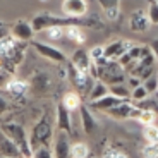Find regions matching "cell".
<instances>
[{"instance_id":"6da1fadb","label":"cell","mask_w":158,"mask_h":158,"mask_svg":"<svg viewBox=\"0 0 158 158\" xmlns=\"http://www.w3.org/2000/svg\"><path fill=\"white\" fill-rule=\"evenodd\" d=\"M52 139H53V126H52L48 112H45L38 122L33 126L31 134H29V144L33 150H36L40 146H50Z\"/></svg>"},{"instance_id":"7a4b0ae2","label":"cell","mask_w":158,"mask_h":158,"mask_svg":"<svg viewBox=\"0 0 158 158\" xmlns=\"http://www.w3.org/2000/svg\"><path fill=\"white\" fill-rule=\"evenodd\" d=\"M0 127L5 134L17 144V148L21 150L24 158H31L33 156V148L29 144V136L26 132L23 126L19 122H0Z\"/></svg>"},{"instance_id":"3957f363","label":"cell","mask_w":158,"mask_h":158,"mask_svg":"<svg viewBox=\"0 0 158 158\" xmlns=\"http://www.w3.org/2000/svg\"><path fill=\"white\" fill-rule=\"evenodd\" d=\"M71 24H76L74 23V17L71 19H64V17H57V16H50V14H38L31 19V26L35 29V33L38 31H47L48 28H53V26H71Z\"/></svg>"},{"instance_id":"277c9868","label":"cell","mask_w":158,"mask_h":158,"mask_svg":"<svg viewBox=\"0 0 158 158\" xmlns=\"http://www.w3.org/2000/svg\"><path fill=\"white\" fill-rule=\"evenodd\" d=\"M69 77H71L72 84L76 86V89H77L79 95H88L89 96L91 89H93V86H95V77L89 74H86V72H81L77 71V69L72 65V64H69Z\"/></svg>"},{"instance_id":"5b68a950","label":"cell","mask_w":158,"mask_h":158,"mask_svg":"<svg viewBox=\"0 0 158 158\" xmlns=\"http://www.w3.org/2000/svg\"><path fill=\"white\" fill-rule=\"evenodd\" d=\"M33 48H35L36 52H38L41 57H45V59L52 60V62H57V64H62L67 60V57H65V53H64L60 48L57 47H52V45L48 43H41V41H33Z\"/></svg>"},{"instance_id":"8992f818","label":"cell","mask_w":158,"mask_h":158,"mask_svg":"<svg viewBox=\"0 0 158 158\" xmlns=\"http://www.w3.org/2000/svg\"><path fill=\"white\" fill-rule=\"evenodd\" d=\"M71 139L69 134L64 131H57L55 138H53V155L55 158H71Z\"/></svg>"},{"instance_id":"52a82bcc","label":"cell","mask_w":158,"mask_h":158,"mask_svg":"<svg viewBox=\"0 0 158 158\" xmlns=\"http://www.w3.org/2000/svg\"><path fill=\"white\" fill-rule=\"evenodd\" d=\"M52 88V79L47 72H36L29 79V89L35 95H47Z\"/></svg>"},{"instance_id":"ba28073f","label":"cell","mask_w":158,"mask_h":158,"mask_svg":"<svg viewBox=\"0 0 158 158\" xmlns=\"http://www.w3.org/2000/svg\"><path fill=\"white\" fill-rule=\"evenodd\" d=\"M0 156H7V158H24L21 150L17 148V144L5 134L2 127H0Z\"/></svg>"},{"instance_id":"9c48e42d","label":"cell","mask_w":158,"mask_h":158,"mask_svg":"<svg viewBox=\"0 0 158 158\" xmlns=\"http://www.w3.org/2000/svg\"><path fill=\"white\" fill-rule=\"evenodd\" d=\"M71 64L77 69V71L89 74L91 65H93V60H91L89 52L88 50H84V48H77V50L72 53V57H71Z\"/></svg>"},{"instance_id":"30bf717a","label":"cell","mask_w":158,"mask_h":158,"mask_svg":"<svg viewBox=\"0 0 158 158\" xmlns=\"http://www.w3.org/2000/svg\"><path fill=\"white\" fill-rule=\"evenodd\" d=\"M131 47H132V43H129V41H126V40H117V41H112V43H108L107 47H105V57L117 62V60L124 55V53H127V52H129Z\"/></svg>"},{"instance_id":"8fae6325","label":"cell","mask_w":158,"mask_h":158,"mask_svg":"<svg viewBox=\"0 0 158 158\" xmlns=\"http://www.w3.org/2000/svg\"><path fill=\"white\" fill-rule=\"evenodd\" d=\"M62 10L69 17H83L88 12V2L86 0H64L62 2Z\"/></svg>"},{"instance_id":"7c38bea8","label":"cell","mask_w":158,"mask_h":158,"mask_svg":"<svg viewBox=\"0 0 158 158\" xmlns=\"http://www.w3.org/2000/svg\"><path fill=\"white\" fill-rule=\"evenodd\" d=\"M10 35L16 40H19V41H29V40L33 38V35H35V29H33L31 23L19 19L10 28Z\"/></svg>"},{"instance_id":"4fadbf2b","label":"cell","mask_w":158,"mask_h":158,"mask_svg":"<svg viewBox=\"0 0 158 158\" xmlns=\"http://www.w3.org/2000/svg\"><path fill=\"white\" fill-rule=\"evenodd\" d=\"M129 26L132 31L136 33H144L150 29L151 23H150V17H148V14H144V10H136L132 12V16H131V21H129Z\"/></svg>"},{"instance_id":"5bb4252c","label":"cell","mask_w":158,"mask_h":158,"mask_svg":"<svg viewBox=\"0 0 158 158\" xmlns=\"http://www.w3.org/2000/svg\"><path fill=\"white\" fill-rule=\"evenodd\" d=\"M57 129L71 134L72 132V120H71V110L65 108L64 103L57 105Z\"/></svg>"},{"instance_id":"9a60e30c","label":"cell","mask_w":158,"mask_h":158,"mask_svg":"<svg viewBox=\"0 0 158 158\" xmlns=\"http://www.w3.org/2000/svg\"><path fill=\"white\" fill-rule=\"evenodd\" d=\"M122 102H126V100H118V98H115V96H112V95H107L102 100L91 102L89 108H95V110H100V112H108V110H112V108L118 107Z\"/></svg>"},{"instance_id":"2e32d148","label":"cell","mask_w":158,"mask_h":158,"mask_svg":"<svg viewBox=\"0 0 158 158\" xmlns=\"http://www.w3.org/2000/svg\"><path fill=\"white\" fill-rule=\"evenodd\" d=\"M79 114H81V126H83V131L86 134H93L96 131V122H95V117H93L91 110L83 105V107L79 108Z\"/></svg>"},{"instance_id":"e0dca14e","label":"cell","mask_w":158,"mask_h":158,"mask_svg":"<svg viewBox=\"0 0 158 158\" xmlns=\"http://www.w3.org/2000/svg\"><path fill=\"white\" fill-rule=\"evenodd\" d=\"M139 65L141 67H156V55L151 47L141 45V57H139Z\"/></svg>"},{"instance_id":"ac0fdd59","label":"cell","mask_w":158,"mask_h":158,"mask_svg":"<svg viewBox=\"0 0 158 158\" xmlns=\"http://www.w3.org/2000/svg\"><path fill=\"white\" fill-rule=\"evenodd\" d=\"M62 103L65 105V108L71 112L74 110H79V108L83 107V102H81V95H79L77 91H69V93H65L62 98Z\"/></svg>"},{"instance_id":"d6986e66","label":"cell","mask_w":158,"mask_h":158,"mask_svg":"<svg viewBox=\"0 0 158 158\" xmlns=\"http://www.w3.org/2000/svg\"><path fill=\"white\" fill-rule=\"evenodd\" d=\"M65 38L74 41L76 45H83L86 41V36H84L83 29L79 28L77 24H71V26L65 28Z\"/></svg>"},{"instance_id":"ffe728a7","label":"cell","mask_w":158,"mask_h":158,"mask_svg":"<svg viewBox=\"0 0 158 158\" xmlns=\"http://www.w3.org/2000/svg\"><path fill=\"white\" fill-rule=\"evenodd\" d=\"M5 89H7L12 96H23L24 93L29 89V84L21 81V79H10V83L7 84Z\"/></svg>"},{"instance_id":"44dd1931","label":"cell","mask_w":158,"mask_h":158,"mask_svg":"<svg viewBox=\"0 0 158 158\" xmlns=\"http://www.w3.org/2000/svg\"><path fill=\"white\" fill-rule=\"evenodd\" d=\"M107 95H110V91H108V84H105L103 81H96L88 98H89V103H91V102H96V100L105 98Z\"/></svg>"},{"instance_id":"7402d4cb","label":"cell","mask_w":158,"mask_h":158,"mask_svg":"<svg viewBox=\"0 0 158 158\" xmlns=\"http://www.w3.org/2000/svg\"><path fill=\"white\" fill-rule=\"evenodd\" d=\"M108 91H110L112 96H115V98H118V100H129L131 98V88L124 83L110 84V86H108Z\"/></svg>"},{"instance_id":"603a6c76","label":"cell","mask_w":158,"mask_h":158,"mask_svg":"<svg viewBox=\"0 0 158 158\" xmlns=\"http://www.w3.org/2000/svg\"><path fill=\"white\" fill-rule=\"evenodd\" d=\"M89 156V148L86 143H74L71 148V158H88Z\"/></svg>"},{"instance_id":"cb8c5ba5","label":"cell","mask_w":158,"mask_h":158,"mask_svg":"<svg viewBox=\"0 0 158 158\" xmlns=\"http://www.w3.org/2000/svg\"><path fill=\"white\" fill-rule=\"evenodd\" d=\"M45 35L50 41H60L62 38H65V29L62 26H53V28H48Z\"/></svg>"},{"instance_id":"d4e9b609","label":"cell","mask_w":158,"mask_h":158,"mask_svg":"<svg viewBox=\"0 0 158 158\" xmlns=\"http://www.w3.org/2000/svg\"><path fill=\"white\" fill-rule=\"evenodd\" d=\"M143 136L148 143H158V126L151 124V126H144L143 129Z\"/></svg>"},{"instance_id":"484cf974","label":"cell","mask_w":158,"mask_h":158,"mask_svg":"<svg viewBox=\"0 0 158 158\" xmlns=\"http://www.w3.org/2000/svg\"><path fill=\"white\" fill-rule=\"evenodd\" d=\"M148 95H150V91L144 88V84H141V86H138L136 89H132L131 91V100L134 103H138V102H143V100H146L148 98Z\"/></svg>"},{"instance_id":"4316f807","label":"cell","mask_w":158,"mask_h":158,"mask_svg":"<svg viewBox=\"0 0 158 158\" xmlns=\"http://www.w3.org/2000/svg\"><path fill=\"white\" fill-rule=\"evenodd\" d=\"M143 158H158V143H148L141 150Z\"/></svg>"},{"instance_id":"83f0119b","label":"cell","mask_w":158,"mask_h":158,"mask_svg":"<svg viewBox=\"0 0 158 158\" xmlns=\"http://www.w3.org/2000/svg\"><path fill=\"white\" fill-rule=\"evenodd\" d=\"M136 107L139 108V110H151L155 112V114H158V100H143V102H138L136 103Z\"/></svg>"},{"instance_id":"f1b7e54d","label":"cell","mask_w":158,"mask_h":158,"mask_svg":"<svg viewBox=\"0 0 158 158\" xmlns=\"http://www.w3.org/2000/svg\"><path fill=\"white\" fill-rule=\"evenodd\" d=\"M155 112H151V110H141V114H139V117H138V120L143 124V126H151V124H155Z\"/></svg>"},{"instance_id":"f546056e","label":"cell","mask_w":158,"mask_h":158,"mask_svg":"<svg viewBox=\"0 0 158 158\" xmlns=\"http://www.w3.org/2000/svg\"><path fill=\"white\" fill-rule=\"evenodd\" d=\"M31 158H55V155L50 150V146H40L36 150H33Z\"/></svg>"},{"instance_id":"4dcf8cb0","label":"cell","mask_w":158,"mask_h":158,"mask_svg":"<svg viewBox=\"0 0 158 158\" xmlns=\"http://www.w3.org/2000/svg\"><path fill=\"white\" fill-rule=\"evenodd\" d=\"M148 17H150V23L151 24H156L158 26V4L155 0H150V4H148Z\"/></svg>"},{"instance_id":"1f68e13d","label":"cell","mask_w":158,"mask_h":158,"mask_svg":"<svg viewBox=\"0 0 158 158\" xmlns=\"http://www.w3.org/2000/svg\"><path fill=\"white\" fill-rule=\"evenodd\" d=\"M89 57H91V60H93V62L103 59V57H105V47H102V45H96V47L89 48Z\"/></svg>"},{"instance_id":"d6a6232c","label":"cell","mask_w":158,"mask_h":158,"mask_svg":"<svg viewBox=\"0 0 158 158\" xmlns=\"http://www.w3.org/2000/svg\"><path fill=\"white\" fill-rule=\"evenodd\" d=\"M143 84H144V88H146L150 93H156V89H158V74L148 77L146 81H143Z\"/></svg>"},{"instance_id":"836d02e7","label":"cell","mask_w":158,"mask_h":158,"mask_svg":"<svg viewBox=\"0 0 158 158\" xmlns=\"http://www.w3.org/2000/svg\"><path fill=\"white\" fill-rule=\"evenodd\" d=\"M103 158H127V155L115 150V148H107V150L103 151Z\"/></svg>"},{"instance_id":"e575fe53","label":"cell","mask_w":158,"mask_h":158,"mask_svg":"<svg viewBox=\"0 0 158 158\" xmlns=\"http://www.w3.org/2000/svg\"><path fill=\"white\" fill-rule=\"evenodd\" d=\"M118 2H120V0H98V4L102 5L105 10H108V9H118Z\"/></svg>"},{"instance_id":"d590c367","label":"cell","mask_w":158,"mask_h":158,"mask_svg":"<svg viewBox=\"0 0 158 158\" xmlns=\"http://www.w3.org/2000/svg\"><path fill=\"white\" fill-rule=\"evenodd\" d=\"M131 55V59L132 60H139V57H141V45H136L132 43V47L129 48V52H127Z\"/></svg>"},{"instance_id":"8d00e7d4","label":"cell","mask_w":158,"mask_h":158,"mask_svg":"<svg viewBox=\"0 0 158 158\" xmlns=\"http://www.w3.org/2000/svg\"><path fill=\"white\" fill-rule=\"evenodd\" d=\"M10 83V74H9L7 71H4V69H0V89L2 88H7V84Z\"/></svg>"},{"instance_id":"74e56055","label":"cell","mask_w":158,"mask_h":158,"mask_svg":"<svg viewBox=\"0 0 158 158\" xmlns=\"http://www.w3.org/2000/svg\"><path fill=\"white\" fill-rule=\"evenodd\" d=\"M141 84H143V81L138 77V76H129V77H127V86L131 88V91L136 89V88L141 86Z\"/></svg>"},{"instance_id":"f35d334b","label":"cell","mask_w":158,"mask_h":158,"mask_svg":"<svg viewBox=\"0 0 158 158\" xmlns=\"http://www.w3.org/2000/svg\"><path fill=\"white\" fill-rule=\"evenodd\" d=\"M105 16H107L108 21H117L118 16H120V10L118 9H108V10H105Z\"/></svg>"},{"instance_id":"ab89813d","label":"cell","mask_w":158,"mask_h":158,"mask_svg":"<svg viewBox=\"0 0 158 158\" xmlns=\"http://www.w3.org/2000/svg\"><path fill=\"white\" fill-rule=\"evenodd\" d=\"M10 110V105H9V102L4 98V96L0 95V115H4L5 112Z\"/></svg>"},{"instance_id":"60d3db41","label":"cell","mask_w":158,"mask_h":158,"mask_svg":"<svg viewBox=\"0 0 158 158\" xmlns=\"http://www.w3.org/2000/svg\"><path fill=\"white\" fill-rule=\"evenodd\" d=\"M155 95H156V96H158V89H156V93H155Z\"/></svg>"},{"instance_id":"b9f144b4","label":"cell","mask_w":158,"mask_h":158,"mask_svg":"<svg viewBox=\"0 0 158 158\" xmlns=\"http://www.w3.org/2000/svg\"><path fill=\"white\" fill-rule=\"evenodd\" d=\"M0 158H7V156H0Z\"/></svg>"},{"instance_id":"7bdbcfd3","label":"cell","mask_w":158,"mask_h":158,"mask_svg":"<svg viewBox=\"0 0 158 158\" xmlns=\"http://www.w3.org/2000/svg\"><path fill=\"white\" fill-rule=\"evenodd\" d=\"M155 2H156V4H158V0H155Z\"/></svg>"},{"instance_id":"ee69618b","label":"cell","mask_w":158,"mask_h":158,"mask_svg":"<svg viewBox=\"0 0 158 158\" xmlns=\"http://www.w3.org/2000/svg\"><path fill=\"white\" fill-rule=\"evenodd\" d=\"M43 2H45V0H43Z\"/></svg>"}]
</instances>
